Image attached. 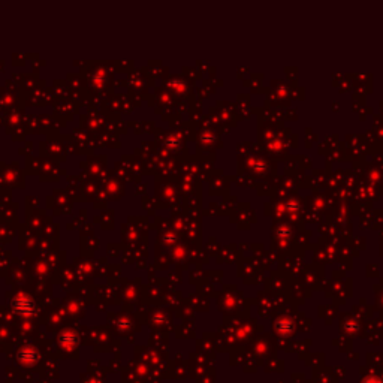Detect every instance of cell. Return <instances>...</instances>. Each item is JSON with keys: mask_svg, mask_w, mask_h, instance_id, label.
Instances as JSON below:
<instances>
[]
</instances>
